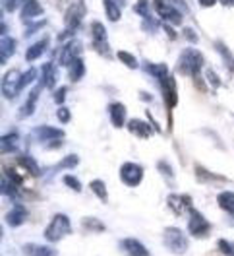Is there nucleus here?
I'll use <instances>...</instances> for the list:
<instances>
[{
  "label": "nucleus",
  "mask_w": 234,
  "mask_h": 256,
  "mask_svg": "<svg viewBox=\"0 0 234 256\" xmlns=\"http://www.w3.org/2000/svg\"><path fill=\"white\" fill-rule=\"evenodd\" d=\"M203 68V54L196 47H186L176 60V74L186 78H198Z\"/></svg>",
  "instance_id": "nucleus-1"
},
{
  "label": "nucleus",
  "mask_w": 234,
  "mask_h": 256,
  "mask_svg": "<svg viewBox=\"0 0 234 256\" xmlns=\"http://www.w3.org/2000/svg\"><path fill=\"white\" fill-rule=\"evenodd\" d=\"M163 242L165 246L171 250L172 254H184L190 246V240H188L186 233L178 227H167L163 231Z\"/></svg>",
  "instance_id": "nucleus-3"
},
{
  "label": "nucleus",
  "mask_w": 234,
  "mask_h": 256,
  "mask_svg": "<svg viewBox=\"0 0 234 256\" xmlns=\"http://www.w3.org/2000/svg\"><path fill=\"white\" fill-rule=\"evenodd\" d=\"M43 92V86L39 84V86H35L31 92H29V96L25 99V103L21 105V109H19V118H27V116H31L33 112H35V107H37V99H39V94Z\"/></svg>",
  "instance_id": "nucleus-19"
},
{
  "label": "nucleus",
  "mask_w": 234,
  "mask_h": 256,
  "mask_svg": "<svg viewBox=\"0 0 234 256\" xmlns=\"http://www.w3.org/2000/svg\"><path fill=\"white\" fill-rule=\"evenodd\" d=\"M27 218H29V210L25 208L23 204H14L12 210L6 214L4 222L10 225V227H21V225L27 222Z\"/></svg>",
  "instance_id": "nucleus-14"
},
{
  "label": "nucleus",
  "mask_w": 234,
  "mask_h": 256,
  "mask_svg": "<svg viewBox=\"0 0 234 256\" xmlns=\"http://www.w3.org/2000/svg\"><path fill=\"white\" fill-rule=\"evenodd\" d=\"M163 32L167 33V37L171 39V41H174L178 35H176V32H174V28H172L171 24H163Z\"/></svg>",
  "instance_id": "nucleus-52"
},
{
  "label": "nucleus",
  "mask_w": 234,
  "mask_h": 256,
  "mask_svg": "<svg viewBox=\"0 0 234 256\" xmlns=\"http://www.w3.org/2000/svg\"><path fill=\"white\" fill-rule=\"evenodd\" d=\"M48 45H50V37L45 35L43 39H39L37 43H33L31 47L25 50V60H27V62H33V60L41 58V56L48 50Z\"/></svg>",
  "instance_id": "nucleus-20"
},
{
  "label": "nucleus",
  "mask_w": 234,
  "mask_h": 256,
  "mask_svg": "<svg viewBox=\"0 0 234 256\" xmlns=\"http://www.w3.org/2000/svg\"><path fill=\"white\" fill-rule=\"evenodd\" d=\"M33 138L39 142H54V140H62L64 130L54 126H35L33 128Z\"/></svg>",
  "instance_id": "nucleus-17"
},
{
  "label": "nucleus",
  "mask_w": 234,
  "mask_h": 256,
  "mask_svg": "<svg viewBox=\"0 0 234 256\" xmlns=\"http://www.w3.org/2000/svg\"><path fill=\"white\" fill-rule=\"evenodd\" d=\"M81 41L78 39H70L68 43H64L62 48H60V54H58V62L60 66H70L72 62H76L78 58H81L79 54H81Z\"/></svg>",
  "instance_id": "nucleus-9"
},
{
  "label": "nucleus",
  "mask_w": 234,
  "mask_h": 256,
  "mask_svg": "<svg viewBox=\"0 0 234 256\" xmlns=\"http://www.w3.org/2000/svg\"><path fill=\"white\" fill-rule=\"evenodd\" d=\"M85 76V62L81 60V58H78L76 62H72L70 66H68V78H70V82H79L81 78Z\"/></svg>",
  "instance_id": "nucleus-28"
},
{
  "label": "nucleus",
  "mask_w": 234,
  "mask_h": 256,
  "mask_svg": "<svg viewBox=\"0 0 234 256\" xmlns=\"http://www.w3.org/2000/svg\"><path fill=\"white\" fill-rule=\"evenodd\" d=\"M93 48L101 54V56H107V58H110V47L107 41H103V43H95L93 41Z\"/></svg>",
  "instance_id": "nucleus-48"
},
{
  "label": "nucleus",
  "mask_w": 234,
  "mask_h": 256,
  "mask_svg": "<svg viewBox=\"0 0 234 256\" xmlns=\"http://www.w3.org/2000/svg\"><path fill=\"white\" fill-rule=\"evenodd\" d=\"M215 50L219 52V56L223 58V64H225V68L234 74V54L231 52V48L227 47L223 41H215Z\"/></svg>",
  "instance_id": "nucleus-24"
},
{
  "label": "nucleus",
  "mask_w": 234,
  "mask_h": 256,
  "mask_svg": "<svg viewBox=\"0 0 234 256\" xmlns=\"http://www.w3.org/2000/svg\"><path fill=\"white\" fill-rule=\"evenodd\" d=\"M141 99H143V101H151V97L147 96V94H141Z\"/></svg>",
  "instance_id": "nucleus-57"
},
{
  "label": "nucleus",
  "mask_w": 234,
  "mask_h": 256,
  "mask_svg": "<svg viewBox=\"0 0 234 256\" xmlns=\"http://www.w3.org/2000/svg\"><path fill=\"white\" fill-rule=\"evenodd\" d=\"M85 14H87V8H85V2H83V0L72 2V4L68 6L66 14H64V24H66V28L76 32L79 26H81V20L85 18Z\"/></svg>",
  "instance_id": "nucleus-7"
},
{
  "label": "nucleus",
  "mask_w": 234,
  "mask_h": 256,
  "mask_svg": "<svg viewBox=\"0 0 234 256\" xmlns=\"http://www.w3.org/2000/svg\"><path fill=\"white\" fill-rule=\"evenodd\" d=\"M167 206L176 214V216H184V214H190L194 204H192V198L188 194H171L167 198Z\"/></svg>",
  "instance_id": "nucleus-11"
},
{
  "label": "nucleus",
  "mask_w": 234,
  "mask_h": 256,
  "mask_svg": "<svg viewBox=\"0 0 234 256\" xmlns=\"http://www.w3.org/2000/svg\"><path fill=\"white\" fill-rule=\"evenodd\" d=\"M149 8H151V4H149V0H138L136 4H134V12L141 18H147L151 16L149 14Z\"/></svg>",
  "instance_id": "nucleus-39"
},
{
  "label": "nucleus",
  "mask_w": 234,
  "mask_h": 256,
  "mask_svg": "<svg viewBox=\"0 0 234 256\" xmlns=\"http://www.w3.org/2000/svg\"><path fill=\"white\" fill-rule=\"evenodd\" d=\"M17 41L14 37H0V64H6L10 56L16 54Z\"/></svg>",
  "instance_id": "nucleus-22"
},
{
  "label": "nucleus",
  "mask_w": 234,
  "mask_h": 256,
  "mask_svg": "<svg viewBox=\"0 0 234 256\" xmlns=\"http://www.w3.org/2000/svg\"><path fill=\"white\" fill-rule=\"evenodd\" d=\"M182 35H184V39H188L192 45H196V43H200V35L194 32L192 28H184L182 30Z\"/></svg>",
  "instance_id": "nucleus-49"
},
{
  "label": "nucleus",
  "mask_w": 234,
  "mask_h": 256,
  "mask_svg": "<svg viewBox=\"0 0 234 256\" xmlns=\"http://www.w3.org/2000/svg\"><path fill=\"white\" fill-rule=\"evenodd\" d=\"M17 163H19V165H21V167H23V169H25L31 176H41V173H43V171H41V167L37 165V161L33 160L31 156H21V158L17 160Z\"/></svg>",
  "instance_id": "nucleus-29"
},
{
  "label": "nucleus",
  "mask_w": 234,
  "mask_h": 256,
  "mask_svg": "<svg viewBox=\"0 0 234 256\" xmlns=\"http://www.w3.org/2000/svg\"><path fill=\"white\" fill-rule=\"evenodd\" d=\"M81 225H83L87 231H91V233H101V231H105V224H103L101 220H97V218H83V220H81Z\"/></svg>",
  "instance_id": "nucleus-35"
},
{
  "label": "nucleus",
  "mask_w": 234,
  "mask_h": 256,
  "mask_svg": "<svg viewBox=\"0 0 234 256\" xmlns=\"http://www.w3.org/2000/svg\"><path fill=\"white\" fill-rule=\"evenodd\" d=\"M0 188H2V194L4 196H10V198H17L21 192H19V184H16L12 178H8L6 175H2V180H0Z\"/></svg>",
  "instance_id": "nucleus-27"
},
{
  "label": "nucleus",
  "mask_w": 234,
  "mask_h": 256,
  "mask_svg": "<svg viewBox=\"0 0 234 256\" xmlns=\"http://www.w3.org/2000/svg\"><path fill=\"white\" fill-rule=\"evenodd\" d=\"M79 165V158L76 154H70V156H66L58 165H56V169H74V167H78Z\"/></svg>",
  "instance_id": "nucleus-38"
},
{
  "label": "nucleus",
  "mask_w": 234,
  "mask_h": 256,
  "mask_svg": "<svg viewBox=\"0 0 234 256\" xmlns=\"http://www.w3.org/2000/svg\"><path fill=\"white\" fill-rule=\"evenodd\" d=\"M17 148H19V132L17 130H12L0 138L2 154H14V152H17Z\"/></svg>",
  "instance_id": "nucleus-23"
},
{
  "label": "nucleus",
  "mask_w": 234,
  "mask_h": 256,
  "mask_svg": "<svg viewBox=\"0 0 234 256\" xmlns=\"http://www.w3.org/2000/svg\"><path fill=\"white\" fill-rule=\"evenodd\" d=\"M72 233V224L70 218L66 214H54L52 220L48 222L47 229H45V239L48 242H58L64 237H68Z\"/></svg>",
  "instance_id": "nucleus-2"
},
{
  "label": "nucleus",
  "mask_w": 234,
  "mask_h": 256,
  "mask_svg": "<svg viewBox=\"0 0 234 256\" xmlns=\"http://www.w3.org/2000/svg\"><path fill=\"white\" fill-rule=\"evenodd\" d=\"M47 26V20H41V22H37V24H33V22H29V26L25 28V32H23V35L25 37H29V35H35V33L39 32V30H43Z\"/></svg>",
  "instance_id": "nucleus-44"
},
{
  "label": "nucleus",
  "mask_w": 234,
  "mask_h": 256,
  "mask_svg": "<svg viewBox=\"0 0 234 256\" xmlns=\"http://www.w3.org/2000/svg\"><path fill=\"white\" fill-rule=\"evenodd\" d=\"M56 118L60 120V124H68L70 120H72V114H70V109L68 107H58V111H56Z\"/></svg>",
  "instance_id": "nucleus-46"
},
{
  "label": "nucleus",
  "mask_w": 234,
  "mask_h": 256,
  "mask_svg": "<svg viewBox=\"0 0 234 256\" xmlns=\"http://www.w3.org/2000/svg\"><path fill=\"white\" fill-rule=\"evenodd\" d=\"M143 68H145V72H147V74H149V76H153V78H155V80H165V78H167V76H171V72H169V66H167V64L165 62H145V66H143Z\"/></svg>",
  "instance_id": "nucleus-25"
},
{
  "label": "nucleus",
  "mask_w": 234,
  "mask_h": 256,
  "mask_svg": "<svg viewBox=\"0 0 234 256\" xmlns=\"http://www.w3.org/2000/svg\"><path fill=\"white\" fill-rule=\"evenodd\" d=\"M89 32H91V39H93L95 43L107 41V28H105L101 22H93L91 28H89Z\"/></svg>",
  "instance_id": "nucleus-33"
},
{
  "label": "nucleus",
  "mask_w": 234,
  "mask_h": 256,
  "mask_svg": "<svg viewBox=\"0 0 234 256\" xmlns=\"http://www.w3.org/2000/svg\"><path fill=\"white\" fill-rule=\"evenodd\" d=\"M221 4H225V6H234V0H219Z\"/></svg>",
  "instance_id": "nucleus-55"
},
{
  "label": "nucleus",
  "mask_w": 234,
  "mask_h": 256,
  "mask_svg": "<svg viewBox=\"0 0 234 256\" xmlns=\"http://www.w3.org/2000/svg\"><path fill=\"white\" fill-rule=\"evenodd\" d=\"M62 182L68 188H72V190H76V192H81V182H79V178H76L74 175H64Z\"/></svg>",
  "instance_id": "nucleus-42"
},
{
  "label": "nucleus",
  "mask_w": 234,
  "mask_h": 256,
  "mask_svg": "<svg viewBox=\"0 0 234 256\" xmlns=\"http://www.w3.org/2000/svg\"><path fill=\"white\" fill-rule=\"evenodd\" d=\"M25 2H27V0H2V4H4V10H6V12H16V10H21Z\"/></svg>",
  "instance_id": "nucleus-40"
},
{
  "label": "nucleus",
  "mask_w": 234,
  "mask_h": 256,
  "mask_svg": "<svg viewBox=\"0 0 234 256\" xmlns=\"http://www.w3.org/2000/svg\"><path fill=\"white\" fill-rule=\"evenodd\" d=\"M74 33H76L74 30H68V28H66L62 33H58V37H56V39H58V43H64L66 39H72V37H74Z\"/></svg>",
  "instance_id": "nucleus-51"
},
{
  "label": "nucleus",
  "mask_w": 234,
  "mask_h": 256,
  "mask_svg": "<svg viewBox=\"0 0 234 256\" xmlns=\"http://www.w3.org/2000/svg\"><path fill=\"white\" fill-rule=\"evenodd\" d=\"M143 175H145V171H143V167H141L140 163H132V161H126L120 165V171H118V176H120V180L124 182L126 186H140L141 180H143Z\"/></svg>",
  "instance_id": "nucleus-5"
},
{
  "label": "nucleus",
  "mask_w": 234,
  "mask_h": 256,
  "mask_svg": "<svg viewBox=\"0 0 234 256\" xmlns=\"http://www.w3.org/2000/svg\"><path fill=\"white\" fill-rule=\"evenodd\" d=\"M116 58L124 64L126 68H130V70H138V68H140L138 58H136L132 52H128V50H118V52H116Z\"/></svg>",
  "instance_id": "nucleus-32"
},
{
  "label": "nucleus",
  "mask_w": 234,
  "mask_h": 256,
  "mask_svg": "<svg viewBox=\"0 0 234 256\" xmlns=\"http://www.w3.org/2000/svg\"><path fill=\"white\" fill-rule=\"evenodd\" d=\"M159 28H163V24H161V20H157V18L147 16L141 20V30L145 33H149V35H153V33L159 32Z\"/></svg>",
  "instance_id": "nucleus-34"
},
{
  "label": "nucleus",
  "mask_w": 234,
  "mask_h": 256,
  "mask_svg": "<svg viewBox=\"0 0 234 256\" xmlns=\"http://www.w3.org/2000/svg\"><path fill=\"white\" fill-rule=\"evenodd\" d=\"M217 204L219 208L227 214L234 216V192L233 190H223L217 194Z\"/></svg>",
  "instance_id": "nucleus-26"
},
{
  "label": "nucleus",
  "mask_w": 234,
  "mask_h": 256,
  "mask_svg": "<svg viewBox=\"0 0 234 256\" xmlns=\"http://www.w3.org/2000/svg\"><path fill=\"white\" fill-rule=\"evenodd\" d=\"M157 169L163 173V176H165L167 180H171V182L174 180V171H172V167L167 161H159V163H157Z\"/></svg>",
  "instance_id": "nucleus-41"
},
{
  "label": "nucleus",
  "mask_w": 234,
  "mask_h": 256,
  "mask_svg": "<svg viewBox=\"0 0 234 256\" xmlns=\"http://www.w3.org/2000/svg\"><path fill=\"white\" fill-rule=\"evenodd\" d=\"M153 8H155L157 16L161 18L165 24H171V26H180L182 24V12L172 4L171 0H153Z\"/></svg>",
  "instance_id": "nucleus-4"
},
{
  "label": "nucleus",
  "mask_w": 234,
  "mask_h": 256,
  "mask_svg": "<svg viewBox=\"0 0 234 256\" xmlns=\"http://www.w3.org/2000/svg\"><path fill=\"white\" fill-rule=\"evenodd\" d=\"M109 116L114 128H124L126 124H128V109H126L124 103H118V101L110 103Z\"/></svg>",
  "instance_id": "nucleus-15"
},
{
  "label": "nucleus",
  "mask_w": 234,
  "mask_h": 256,
  "mask_svg": "<svg viewBox=\"0 0 234 256\" xmlns=\"http://www.w3.org/2000/svg\"><path fill=\"white\" fill-rule=\"evenodd\" d=\"M159 86H161V94L165 97V105H167V109L172 111L176 105H178V88H176V80H174V76H167L165 80L159 82Z\"/></svg>",
  "instance_id": "nucleus-10"
},
{
  "label": "nucleus",
  "mask_w": 234,
  "mask_h": 256,
  "mask_svg": "<svg viewBox=\"0 0 234 256\" xmlns=\"http://www.w3.org/2000/svg\"><path fill=\"white\" fill-rule=\"evenodd\" d=\"M211 231V224L207 222V218L202 212H198L196 208H192V212L188 214V233L194 237H207Z\"/></svg>",
  "instance_id": "nucleus-6"
},
{
  "label": "nucleus",
  "mask_w": 234,
  "mask_h": 256,
  "mask_svg": "<svg viewBox=\"0 0 234 256\" xmlns=\"http://www.w3.org/2000/svg\"><path fill=\"white\" fill-rule=\"evenodd\" d=\"M43 14H45V8L39 0H27L23 4V8L19 10V18L23 24H29V22H33V18H39Z\"/></svg>",
  "instance_id": "nucleus-18"
},
{
  "label": "nucleus",
  "mask_w": 234,
  "mask_h": 256,
  "mask_svg": "<svg viewBox=\"0 0 234 256\" xmlns=\"http://www.w3.org/2000/svg\"><path fill=\"white\" fill-rule=\"evenodd\" d=\"M4 175L8 176V178H12V180H14L16 184H19V186H23V178H21V176L17 175V173H16V171H14V169H10V167H6V169H4Z\"/></svg>",
  "instance_id": "nucleus-50"
},
{
  "label": "nucleus",
  "mask_w": 234,
  "mask_h": 256,
  "mask_svg": "<svg viewBox=\"0 0 234 256\" xmlns=\"http://www.w3.org/2000/svg\"><path fill=\"white\" fill-rule=\"evenodd\" d=\"M196 175H198V180H202V182H205V180H209V182H213V180H227L225 176L213 175V173L205 171V169H203V167H200V165H196Z\"/></svg>",
  "instance_id": "nucleus-37"
},
{
  "label": "nucleus",
  "mask_w": 234,
  "mask_h": 256,
  "mask_svg": "<svg viewBox=\"0 0 234 256\" xmlns=\"http://www.w3.org/2000/svg\"><path fill=\"white\" fill-rule=\"evenodd\" d=\"M103 8H105L107 20H110V22H118L122 16V8L114 0H103Z\"/></svg>",
  "instance_id": "nucleus-30"
},
{
  "label": "nucleus",
  "mask_w": 234,
  "mask_h": 256,
  "mask_svg": "<svg viewBox=\"0 0 234 256\" xmlns=\"http://www.w3.org/2000/svg\"><path fill=\"white\" fill-rule=\"evenodd\" d=\"M205 76H207V80H209V86L213 88V90H219L221 88V78H219V74L215 70H211V68H207V72H205Z\"/></svg>",
  "instance_id": "nucleus-45"
},
{
  "label": "nucleus",
  "mask_w": 234,
  "mask_h": 256,
  "mask_svg": "<svg viewBox=\"0 0 234 256\" xmlns=\"http://www.w3.org/2000/svg\"><path fill=\"white\" fill-rule=\"evenodd\" d=\"M120 248L124 250L126 256H151L147 246L141 240L134 239V237H126V239L120 240Z\"/></svg>",
  "instance_id": "nucleus-16"
},
{
  "label": "nucleus",
  "mask_w": 234,
  "mask_h": 256,
  "mask_svg": "<svg viewBox=\"0 0 234 256\" xmlns=\"http://www.w3.org/2000/svg\"><path fill=\"white\" fill-rule=\"evenodd\" d=\"M25 256H58L56 248L48 246V244H37V242H27L21 246Z\"/></svg>",
  "instance_id": "nucleus-21"
},
{
  "label": "nucleus",
  "mask_w": 234,
  "mask_h": 256,
  "mask_svg": "<svg viewBox=\"0 0 234 256\" xmlns=\"http://www.w3.org/2000/svg\"><path fill=\"white\" fill-rule=\"evenodd\" d=\"M6 33H8V26L2 22V24H0V35H2V37H6Z\"/></svg>",
  "instance_id": "nucleus-54"
},
{
  "label": "nucleus",
  "mask_w": 234,
  "mask_h": 256,
  "mask_svg": "<svg viewBox=\"0 0 234 256\" xmlns=\"http://www.w3.org/2000/svg\"><path fill=\"white\" fill-rule=\"evenodd\" d=\"M126 128L130 130V134L138 136V138H141V140L151 138L153 132H157L153 124H149V122H145V120H141V118H130L128 124H126Z\"/></svg>",
  "instance_id": "nucleus-12"
},
{
  "label": "nucleus",
  "mask_w": 234,
  "mask_h": 256,
  "mask_svg": "<svg viewBox=\"0 0 234 256\" xmlns=\"http://www.w3.org/2000/svg\"><path fill=\"white\" fill-rule=\"evenodd\" d=\"M114 2H116L120 8H124V6H126V0H114Z\"/></svg>",
  "instance_id": "nucleus-56"
},
{
  "label": "nucleus",
  "mask_w": 234,
  "mask_h": 256,
  "mask_svg": "<svg viewBox=\"0 0 234 256\" xmlns=\"http://www.w3.org/2000/svg\"><path fill=\"white\" fill-rule=\"evenodd\" d=\"M66 94H68V88L62 86L60 90H56L54 94H52V99H54V103L58 105V107H62V103L66 101Z\"/></svg>",
  "instance_id": "nucleus-47"
},
{
  "label": "nucleus",
  "mask_w": 234,
  "mask_h": 256,
  "mask_svg": "<svg viewBox=\"0 0 234 256\" xmlns=\"http://www.w3.org/2000/svg\"><path fill=\"white\" fill-rule=\"evenodd\" d=\"M200 2V6H203V8H211V6H215L219 0H198Z\"/></svg>",
  "instance_id": "nucleus-53"
},
{
  "label": "nucleus",
  "mask_w": 234,
  "mask_h": 256,
  "mask_svg": "<svg viewBox=\"0 0 234 256\" xmlns=\"http://www.w3.org/2000/svg\"><path fill=\"white\" fill-rule=\"evenodd\" d=\"M217 244H219V250H221L225 256H234V242L233 240L221 239Z\"/></svg>",
  "instance_id": "nucleus-43"
},
{
  "label": "nucleus",
  "mask_w": 234,
  "mask_h": 256,
  "mask_svg": "<svg viewBox=\"0 0 234 256\" xmlns=\"http://www.w3.org/2000/svg\"><path fill=\"white\" fill-rule=\"evenodd\" d=\"M37 76H39V70L37 68H29V70H25L23 74H21V82H19V90L23 92L27 86H31L33 82H37Z\"/></svg>",
  "instance_id": "nucleus-36"
},
{
  "label": "nucleus",
  "mask_w": 234,
  "mask_h": 256,
  "mask_svg": "<svg viewBox=\"0 0 234 256\" xmlns=\"http://www.w3.org/2000/svg\"><path fill=\"white\" fill-rule=\"evenodd\" d=\"M19 82H21V72L16 70V68L8 70L4 74V78H2V96L6 97V99H16L21 94Z\"/></svg>",
  "instance_id": "nucleus-8"
},
{
  "label": "nucleus",
  "mask_w": 234,
  "mask_h": 256,
  "mask_svg": "<svg viewBox=\"0 0 234 256\" xmlns=\"http://www.w3.org/2000/svg\"><path fill=\"white\" fill-rule=\"evenodd\" d=\"M89 190L93 192L95 196L101 200V202H109V192H107V184L101 180V178H95L89 182Z\"/></svg>",
  "instance_id": "nucleus-31"
},
{
  "label": "nucleus",
  "mask_w": 234,
  "mask_h": 256,
  "mask_svg": "<svg viewBox=\"0 0 234 256\" xmlns=\"http://www.w3.org/2000/svg\"><path fill=\"white\" fill-rule=\"evenodd\" d=\"M41 78L39 84L43 86V90H54L56 80H58V70H56V64L54 62H45L41 66Z\"/></svg>",
  "instance_id": "nucleus-13"
}]
</instances>
